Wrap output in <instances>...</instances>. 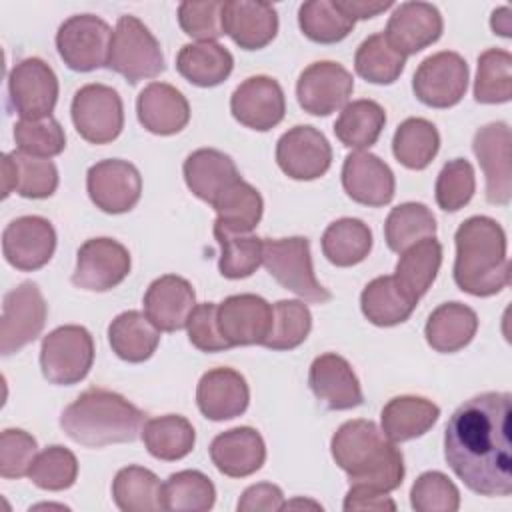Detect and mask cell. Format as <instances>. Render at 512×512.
I'll return each instance as SVG.
<instances>
[{"label": "cell", "mask_w": 512, "mask_h": 512, "mask_svg": "<svg viewBox=\"0 0 512 512\" xmlns=\"http://www.w3.org/2000/svg\"><path fill=\"white\" fill-rule=\"evenodd\" d=\"M512 396L484 392L460 404L444 428V458L480 496H510Z\"/></svg>", "instance_id": "cell-1"}, {"label": "cell", "mask_w": 512, "mask_h": 512, "mask_svg": "<svg viewBox=\"0 0 512 512\" xmlns=\"http://www.w3.org/2000/svg\"><path fill=\"white\" fill-rule=\"evenodd\" d=\"M454 282L472 296H494L510 282L506 232L488 216L466 218L456 234Z\"/></svg>", "instance_id": "cell-2"}, {"label": "cell", "mask_w": 512, "mask_h": 512, "mask_svg": "<svg viewBox=\"0 0 512 512\" xmlns=\"http://www.w3.org/2000/svg\"><path fill=\"white\" fill-rule=\"evenodd\" d=\"M334 462L348 474L350 484L396 490L404 480V456L372 420H348L330 442Z\"/></svg>", "instance_id": "cell-3"}, {"label": "cell", "mask_w": 512, "mask_h": 512, "mask_svg": "<svg viewBox=\"0 0 512 512\" xmlns=\"http://www.w3.org/2000/svg\"><path fill=\"white\" fill-rule=\"evenodd\" d=\"M144 412L118 392L88 388L60 414V428L76 444L102 448L134 442L142 434Z\"/></svg>", "instance_id": "cell-4"}, {"label": "cell", "mask_w": 512, "mask_h": 512, "mask_svg": "<svg viewBox=\"0 0 512 512\" xmlns=\"http://www.w3.org/2000/svg\"><path fill=\"white\" fill-rule=\"evenodd\" d=\"M262 264L282 288L306 302L324 304L332 298L314 276L310 240L304 236L262 238Z\"/></svg>", "instance_id": "cell-5"}, {"label": "cell", "mask_w": 512, "mask_h": 512, "mask_svg": "<svg viewBox=\"0 0 512 512\" xmlns=\"http://www.w3.org/2000/svg\"><path fill=\"white\" fill-rule=\"evenodd\" d=\"M108 68L124 76L130 84L156 78L164 70V56L156 36L136 16L118 18Z\"/></svg>", "instance_id": "cell-6"}, {"label": "cell", "mask_w": 512, "mask_h": 512, "mask_svg": "<svg viewBox=\"0 0 512 512\" xmlns=\"http://www.w3.org/2000/svg\"><path fill=\"white\" fill-rule=\"evenodd\" d=\"M94 362L92 334L78 324L54 328L40 346V368L50 384L72 386L86 378Z\"/></svg>", "instance_id": "cell-7"}, {"label": "cell", "mask_w": 512, "mask_h": 512, "mask_svg": "<svg viewBox=\"0 0 512 512\" xmlns=\"http://www.w3.org/2000/svg\"><path fill=\"white\" fill-rule=\"evenodd\" d=\"M112 28L94 14H76L64 20L56 32V48L70 70L92 72L108 66Z\"/></svg>", "instance_id": "cell-8"}, {"label": "cell", "mask_w": 512, "mask_h": 512, "mask_svg": "<svg viewBox=\"0 0 512 512\" xmlns=\"http://www.w3.org/2000/svg\"><path fill=\"white\" fill-rule=\"evenodd\" d=\"M70 114L76 132L92 144H108L124 128L122 98L106 84L82 86L72 98Z\"/></svg>", "instance_id": "cell-9"}, {"label": "cell", "mask_w": 512, "mask_h": 512, "mask_svg": "<svg viewBox=\"0 0 512 512\" xmlns=\"http://www.w3.org/2000/svg\"><path fill=\"white\" fill-rule=\"evenodd\" d=\"M46 300L34 282H22L4 294L0 318V352L10 356L34 342L44 330Z\"/></svg>", "instance_id": "cell-10"}, {"label": "cell", "mask_w": 512, "mask_h": 512, "mask_svg": "<svg viewBox=\"0 0 512 512\" xmlns=\"http://www.w3.org/2000/svg\"><path fill=\"white\" fill-rule=\"evenodd\" d=\"M58 102V78L42 58H24L8 74V106L20 120L52 116Z\"/></svg>", "instance_id": "cell-11"}, {"label": "cell", "mask_w": 512, "mask_h": 512, "mask_svg": "<svg viewBox=\"0 0 512 512\" xmlns=\"http://www.w3.org/2000/svg\"><path fill=\"white\" fill-rule=\"evenodd\" d=\"M468 88V64L452 50L436 52L420 62L412 76L414 96L430 108L456 106Z\"/></svg>", "instance_id": "cell-12"}, {"label": "cell", "mask_w": 512, "mask_h": 512, "mask_svg": "<svg viewBox=\"0 0 512 512\" xmlns=\"http://www.w3.org/2000/svg\"><path fill=\"white\" fill-rule=\"evenodd\" d=\"M128 274L130 252L124 244L112 238H90L78 248L72 284L90 292H106L124 282Z\"/></svg>", "instance_id": "cell-13"}, {"label": "cell", "mask_w": 512, "mask_h": 512, "mask_svg": "<svg viewBox=\"0 0 512 512\" xmlns=\"http://www.w3.org/2000/svg\"><path fill=\"white\" fill-rule=\"evenodd\" d=\"M86 190L90 200L102 212L124 214L140 200L142 176L132 162L108 158L88 168Z\"/></svg>", "instance_id": "cell-14"}, {"label": "cell", "mask_w": 512, "mask_h": 512, "mask_svg": "<svg viewBox=\"0 0 512 512\" xmlns=\"http://www.w3.org/2000/svg\"><path fill=\"white\" fill-rule=\"evenodd\" d=\"M472 150L486 176V200L506 206L512 198V132L506 122L476 130Z\"/></svg>", "instance_id": "cell-15"}, {"label": "cell", "mask_w": 512, "mask_h": 512, "mask_svg": "<svg viewBox=\"0 0 512 512\" xmlns=\"http://www.w3.org/2000/svg\"><path fill=\"white\" fill-rule=\"evenodd\" d=\"M354 90L352 74L338 62L322 60L302 70L296 82V98L304 112L328 116L342 110Z\"/></svg>", "instance_id": "cell-16"}, {"label": "cell", "mask_w": 512, "mask_h": 512, "mask_svg": "<svg viewBox=\"0 0 512 512\" xmlns=\"http://www.w3.org/2000/svg\"><path fill=\"white\" fill-rule=\"evenodd\" d=\"M276 162L292 180H316L328 172L332 148L318 128L300 124L278 138Z\"/></svg>", "instance_id": "cell-17"}, {"label": "cell", "mask_w": 512, "mask_h": 512, "mask_svg": "<svg viewBox=\"0 0 512 512\" xmlns=\"http://www.w3.org/2000/svg\"><path fill=\"white\" fill-rule=\"evenodd\" d=\"M56 250V230L42 216L14 218L2 232V254L10 266L34 272L46 266Z\"/></svg>", "instance_id": "cell-18"}, {"label": "cell", "mask_w": 512, "mask_h": 512, "mask_svg": "<svg viewBox=\"0 0 512 512\" xmlns=\"http://www.w3.org/2000/svg\"><path fill=\"white\" fill-rule=\"evenodd\" d=\"M232 116L246 128L266 132L278 126L286 112L284 90L278 80L258 74L246 78L230 98Z\"/></svg>", "instance_id": "cell-19"}, {"label": "cell", "mask_w": 512, "mask_h": 512, "mask_svg": "<svg viewBox=\"0 0 512 512\" xmlns=\"http://www.w3.org/2000/svg\"><path fill=\"white\" fill-rule=\"evenodd\" d=\"M216 318L230 346L264 344L272 326V306L256 294H232L218 304Z\"/></svg>", "instance_id": "cell-20"}, {"label": "cell", "mask_w": 512, "mask_h": 512, "mask_svg": "<svg viewBox=\"0 0 512 512\" xmlns=\"http://www.w3.org/2000/svg\"><path fill=\"white\" fill-rule=\"evenodd\" d=\"M444 30L440 10L428 2H402L388 18L384 36L404 56L434 44Z\"/></svg>", "instance_id": "cell-21"}, {"label": "cell", "mask_w": 512, "mask_h": 512, "mask_svg": "<svg viewBox=\"0 0 512 512\" xmlns=\"http://www.w3.org/2000/svg\"><path fill=\"white\" fill-rule=\"evenodd\" d=\"M342 186L354 202L378 208L394 198L396 180L390 166L376 154L354 150L344 158Z\"/></svg>", "instance_id": "cell-22"}, {"label": "cell", "mask_w": 512, "mask_h": 512, "mask_svg": "<svg viewBox=\"0 0 512 512\" xmlns=\"http://www.w3.org/2000/svg\"><path fill=\"white\" fill-rule=\"evenodd\" d=\"M308 384L328 410H350L364 402L358 376L350 362L334 352L320 354L312 360Z\"/></svg>", "instance_id": "cell-23"}, {"label": "cell", "mask_w": 512, "mask_h": 512, "mask_svg": "<svg viewBox=\"0 0 512 512\" xmlns=\"http://www.w3.org/2000/svg\"><path fill=\"white\" fill-rule=\"evenodd\" d=\"M196 294L192 284L176 274L156 278L144 294V314L160 332H176L186 328Z\"/></svg>", "instance_id": "cell-24"}, {"label": "cell", "mask_w": 512, "mask_h": 512, "mask_svg": "<svg viewBox=\"0 0 512 512\" xmlns=\"http://www.w3.org/2000/svg\"><path fill=\"white\" fill-rule=\"evenodd\" d=\"M250 390L246 378L234 368H212L202 374L196 388V404L204 418L222 422L246 412Z\"/></svg>", "instance_id": "cell-25"}, {"label": "cell", "mask_w": 512, "mask_h": 512, "mask_svg": "<svg viewBox=\"0 0 512 512\" xmlns=\"http://www.w3.org/2000/svg\"><path fill=\"white\" fill-rule=\"evenodd\" d=\"M222 26L240 48L260 50L278 32L276 8L258 0H228L222 6Z\"/></svg>", "instance_id": "cell-26"}, {"label": "cell", "mask_w": 512, "mask_h": 512, "mask_svg": "<svg viewBox=\"0 0 512 512\" xmlns=\"http://www.w3.org/2000/svg\"><path fill=\"white\" fill-rule=\"evenodd\" d=\"M210 460L224 476L246 478L262 468L266 460V444L258 430L238 426L212 440Z\"/></svg>", "instance_id": "cell-27"}, {"label": "cell", "mask_w": 512, "mask_h": 512, "mask_svg": "<svg viewBox=\"0 0 512 512\" xmlns=\"http://www.w3.org/2000/svg\"><path fill=\"white\" fill-rule=\"evenodd\" d=\"M140 124L158 136H170L186 128L190 106L184 94L166 82H150L136 98Z\"/></svg>", "instance_id": "cell-28"}, {"label": "cell", "mask_w": 512, "mask_h": 512, "mask_svg": "<svg viewBox=\"0 0 512 512\" xmlns=\"http://www.w3.org/2000/svg\"><path fill=\"white\" fill-rule=\"evenodd\" d=\"M182 170L190 192L210 206L226 188L240 180L234 160L216 148L194 150L184 160Z\"/></svg>", "instance_id": "cell-29"}, {"label": "cell", "mask_w": 512, "mask_h": 512, "mask_svg": "<svg viewBox=\"0 0 512 512\" xmlns=\"http://www.w3.org/2000/svg\"><path fill=\"white\" fill-rule=\"evenodd\" d=\"M418 304L394 276H378L370 280L360 294L362 314L376 326H396L410 318Z\"/></svg>", "instance_id": "cell-30"}, {"label": "cell", "mask_w": 512, "mask_h": 512, "mask_svg": "<svg viewBox=\"0 0 512 512\" xmlns=\"http://www.w3.org/2000/svg\"><path fill=\"white\" fill-rule=\"evenodd\" d=\"M478 330L476 312L462 302H444L428 316L424 336L436 352L452 354L468 346Z\"/></svg>", "instance_id": "cell-31"}, {"label": "cell", "mask_w": 512, "mask_h": 512, "mask_svg": "<svg viewBox=\"0 0 512 512\" xmlns=\"http://www.w3.org/2000/svg\"><path fill=\"white\" fill-rule=\"evenodd\" d=\"M440 408L424 396H396L382 408V432L390 442H406L426 434L438 420Z\"/></svg>", "instance_id": "cell-32"}, {"label": "cell", "mask_w": 512, "mask_h": 512, "mask_svg": "<svg viewBox=\"0 0 512 512\" xmlns=\"http://www.w3.org/2000/svg\"><path fill=\"white\" fill-rule=\"evenodd\" d=\"M232 68V54L218 42H190L184 44L176 56V70L180 76L200 88L222 84Z\"/></svg>", "instance_id": "cell-33"}, {"label": "cell", "mask_w": 512, "mask_h": 512, "mask_svg": "<svg viewBox=\"0 0 512 512\" xmlns=\"http://www.w3.org/2000/svg\"><path fill=\"white\" fill-rule=\"evenodd\" d=\"M108 342L118 358L138 364L156 352L160 344V330L148 320L146 314L126 310L110 322Z\"/></svg>", "instance_id": "cell-34"}, {"label": "cell", "mask_w": 512, "mask_h": 512, "mask_svg": "<svg viewBox=\"0 0 512 512\" xmlns=\"http://www.w3.org/2000/svg\"><path fill=\"white\" fill-rule=\"evenodd\" d=\"M114 504L124 512H156L164 508V484L144 466L120 468L112 480Z\"/></svg>", "instance_id": "cell-35"}, {"label": "cell", "mask_w": 512, "mask_h": 512, "mask_svg": "<svg viewBox=\"0 0 512 512\" xmlns=\"http://www.w3.org/2000/svg\"><path fill=\"white\" fill-rule=\"evenodd\" d=\"M212 208L216 210L214 228L246 234L258 226L264 202L260 192L240 178L216 198Z\"/></svg>", "instance_id": "cell-36"}, {"label": "cell", "mask_w": 512, "mask_h": 512, "mask_svg": "<svg viewBox=\"0 0 512 512\" xmlns=\"http://www.w3.org/2000/svg\"><path fill=\"white\" fill-rule=\"evenodd\" d=\"M140 436L146 450L154 458L166 462H174L188 456L196 442L194 426L188 422V418L180 414H164L146 420Z\"/></svg>", "instance_id": "cell-37"}, {"label": "cell", "mask_w": 512, "mask_h": 512, "mask_svg": "<svg viewBox=\"0 0 512 512\" xmlns=\"http://www.w3.org/2000/svg\"><path fill=\"white\" fill-rule=\"evenodd\" d=\"M322 254L340 268L360 264L372 250V230L358 218L334 220L322 234Z\"/></svg>", "instance_id": "cell-38"}, {"label": "cell", "mask_w": 512, "mask_h": 512, "mask_svg": "<svg viewBox=\"0 0 512 512\" xmlns=\"http://www.w3.org/2000/svg\"><path fill=\"white\" fill-rule=\"evenodd\" d=\"M386 124L384 108L374 100L348 102L334 122L336 138L354 150H366L380 138Z\"/></svg>", "instance_id": "cell-39"}, {"label": "cell", "mask_w": 512, "mask_h": 512, "mask_svg": "<svg viewBox=\"0 0 512 512\" xmlns=\"http://www.w3.org/2000/svg\"><path fill=\"white\" fill-rule=\"evenodd\" d=\"M442 264V244L432 236L400 252L394 278L420 300L436 280Z\"/></svg>", "instance_id": "cell-40"}, {"label": "cell", "mask_w": 512, "mask_h": 512, "mask_svg": "<svg viewBox=\"0 0 512 512\" xmlns=\"http://www.w3.org/2000/svg\"><path fill=\"white\" fill-rule=\"evenodd\" d=\"M440 148V134L426 118H406L394 132L392 152L410 170H424Z\"/></svg>", "instance_id": "cell-41"}, {"label": "cell", "mask_w": 512, "mask_h": 512, "mask_svg": "<svg viewBox=\"0 0 512 512\" xmlns=\"http://www.w3.org/2000/svg\"><path fill=\"white\" fill-rule=\"evenodd\" d=\"M436 234V218L428 206L420 202H404L390 210L384 224V238L392 252H404L408 246L432 238Z\"/></svg>", "instance_id": "cell-42"}, {"label": "cell", "mask_w": 512, "mask_h": 512, "mask_svg": "<svg viewBox=\"0 0 512 512\" xmlns=\"http://www.w3.org/2000/svg\"><path fill=\"white\" fill-rule=\"evenodd\" d=\"M354 20L338 8L334 0H308L298 10V26L306 38L318 44H336L344 40Z\"/></svg>", "instance_id": "cell-43"}, {"label": "cell", "mask_w": 512, "mask_h": 512, "mask_svg": "<svg viewBox=\"0 0 512 512\" xmlns=\"http://www.w3.org/2000/svg\"><path fill=\"white\" fill-rule=\"evenodd\" d=\"M406 56L390 46L384 32L368 36L356 50V74L372 84H392L400 78Z\"/></svg>", "instance_id": "cell-44"}, {"label": "cell", "mask_w": 512, "mask_h": 512, "mask_svg": "<svg viewBox=\"0 0 512 512\" xmlns=\"http://www.w3.org/2000/svg\"><path fill=\"white\" fill-rule=\"evenodd\" d=\"M474 98L480 104H504L512 98V54L490 48L478 56Z\"/></svg>", "instance_id": "cell-45"}, {"label": "cell", "mask_w": 512, "mask_h": 512, "mask_svg": "<svg viewBox=\"0 0 512 512\" xmlns=\"http://www.w3.org/2000/svg\"><path fill=\"white\" fill-rule=\"evenodd\" d=\"M214 238L220 244L218 270L224 278H248L262 264V238L256 234H238L214 228Z\"/></svg>", "instance_id": "cell-46"}, {"label": "cell", "mask_w": 512, "mask_h": 512, "mask_svg": "<svg viewBox=\"0 0 512 512\" xmlns=\"http://www.w3.org/2000/svg\"><path fill=\"white\" fill-rule=\"evenodd\" d=\"M216 502L212 480L198 470H180L164 484V508L176 512H206Z\"/></svg>", "instance_id": "cell-47"}, {"label": "cell", "mask_w": 512, "mask_h": 512, "mask_svg": "<svg viewBox=\"0 0 512 512\" xmlns=\"http://www.w3.org/2000/svg\"><path fill=\"white\" fill-rule=\"evenodd\" d=\"M312 330V314L300 300H278L272 306V326L262 346L270 350H292Z\"/></svg>", "instance_id": "cell-48"}, {"label": "cell", "mask_w": 512, "mask_h": 512, "mask_svg": "<svg viewBox=\"0 0 512 512\" xmlns=\"http://www.w3.org/2000/svg\"><path fill=\"white\" fill-rule=\"evenodd\" d=\"M34 486L50 492L70 488L78 478V460L74 452L64 446H48L36 454L34 464L28 472Z\"/></svg>", "instance_id": "cell-49"}, {"label": "cell", "mask_w": 512, "mask_h": 512, "mask_svg": "<svg viewBox=\"0 0 512 512\" xmlns=\"http://www.w3.org/2000/svg\"><path fill=\"white\" fill-rule=\"evenodd\" d=\"M14 142L24 154L52 158L62 154L66 148V134L54 116L40 120H18L14 124Z\"/></svg>", "instance_id": "cell-50"}, {"label": "cell", "mask_w": 512, "mask_h": 512, "mask_svg": "<svg viewBox=\"0 0 512 512\" xmlns=\"http://www.w3.org/2000/svg\"><path fill=\"white\" fill-rule=\"evenodd\" d=\"M476 190L474 168L466 158L448 160L436 178V204L446 212L464 208Z\"/></svg>", "instance_id": "cell-51"}, {"label": "cell", "mask_w": 512, "mask_h": 512, "mask_svg": "<svg viewBox=\"0 0 512 512\" xmlns=\"http://www.w3.org/2000/svg\"><path fill=\"white\" fill-rule=\"evenodd\" d=\"M16 166V194L22 198H48L58 188V168L50 158H38L20 150L10 152Z\"/></svg>", "instance_id": "cell-52"}, {"label": "cell", "mask_w": 512, "mask_h": 512, "mask_svg": "<svg viewBox=\"0 0 512 512\" xmlns=\"http://www.w3.org/2000/svg\"><path fill=\"white\" fill-rule=\"evenodd\" d=\"M410 504L416 512H456L460 508V492L446 474L430 470L414 480Z\"/></svg>", "instance_id": "cell-53"}, {"label": "cell", "mask_w": 512, "mask_h": 512, "mask_svg": "<svg viewBox=\"0 0 512 512\" xmlns=\"http://www.w3.org/2000/svg\"><path fill=\"white\" fill-rule=\"evenodd\" d=\"M222 6L224 2L220 0L180 2L178 24L190 38H196L198 42H214L224 34Z\"/></svg>", "instance_id": "cell-54"}, {"label": "cell", "mask_w": 512, "mask_h": 512, "mask_svg": "<svg viewBox=\"0 0 512 512\" xmlns=\"http://www.w3.org/2000/svg\"><path fill=\"white\" fill-rule=\"evenodd\" d=\"M36 440L20 428H6L0 436V476L6 480L28 476L38 454Z\"/></svg>", "instance_id": "cell-55"}, {"label": "cell", "mask_w": 512, "mask_h": 512, "mask_svg": "<svg viewBox=\"0 0 512 512\" xmlns=\"http://www.w3.org/2000/svg\"><path fill=\"white\" fill-rule=\"evenodd\" d=\"M216 310H218V304L202 302L192 310L188 318V324H186L188 340L192 346H196L202 352H222L232 348L218 328Z\"/></svg>", "instance_id": "cell-56"}, {"label": "cell", "mask_w": 512, "mask_h": 512, "mask_svg": "<svg viewBox=\"0 0 512 512\" xmlns=\"http://www.w3.org/2000/svg\"><path fill=\"white\" fill-rule=\"evenodd\" d=\"M236 508L238 512H278L284 508V494L270 482L252 484L242 492Z\"/></svg>", "instance_id": "cell-57"}, {"label": "cell", "mask_w": 512, "mask_h": 512, "mask_svg": "<svg viewBox=\"0 0 512 512\" xmlns=\"http://www.w3.org/2000/svg\"><path fill=\"white\" fill-rule=\"evenodd\" d=\"M344 510L346 512L396 510V502L388 496V492H382L364 484H350V490L344 498Z\"/></svg>", "instance_id": "cell-58"}, {"label": "cell", "mask_w": 512, "mask_h": 512, "mask_svg": "<svg viewBox=\"0 0 512 512\" xmlns=\"http://www.w3.org/2000/svg\"><path fill=\"white\" fill-rule=\"evenodd\" d=\"M342 12H346L354 22L356 20H368L374 18L388 8L394 6V2H378V0H334Z\"/></svg>", "instance_id": "cell-59"}, {"label": "cell", "mask_w": 512, "mask_h": 512, "mask_svg": "<svg viewBox=\"0 0 512 512\" xmlns=\"http://www.w3.org/2000/svg\"><path fill=\"white\" fill-rule=\"evenodd\" d=\"M490 26L494 30V34H500L504 38H510L512 36V16H510V8L508 6H502L498 10L492 12V18H490Z\"/></svg>", "instance_id": "cell-60"}, {"label": "cell", "mask_w": 512, "mask_h": 512, "mask_svg": "<svg viewBox=\"0 0 512 512\" xmlns=\"http://www.w3.org/2000/svg\"><path fill=\"white\" fill-rule=\"evenodd\" d=\"M16 192V166L10 154L2 156V198Z\"/></svg>", "instance_id": "cell-61"}, {"label": "cell", "mask_w": 512, "mask_h": 512, "mask_svg": "<svg viewBox=\"0 0 512 512\" xmlns=\"http://www.w3.org/2000/svg\"><path fill=\"white\" fill-rule=\"evenodd\" d=\"M302 506H310L314 510H322V506L318 502H312V500H302V498H296L292 502H284V508L282 510H288V508H302Z\"/></svg>", "instance_id": "cell-62"}]
</instances>
